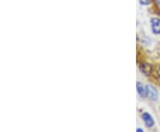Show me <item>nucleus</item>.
Returning a JSON list of instances; mask_svg holds the SVG:
<instances>
[{
    "instance_id": "f257e3e1",
    "label": "nucleus",
    "mask_w": 160,
    "mask_h": 132,
    "mask_svg": "<svg viewBox=\"0 0 160 132\" xmlns=\"http://www.w3.org/2000/svg\"><path fill=\"white\" fill-rule=\"evenodd\" d=\"M150 23H151V29H152L153 33L156 35L160 34V19L151 18Z\"/></svg>"
},
{
    "instance_id": "f03ea898",
    "label": "nucleus",
    "mask_w": 160,
    "mask_h": 132,
    "mask_svg": "<svg viewBox=\"0 0 160 132\" xmlns=\"http://www.w3.org/2000/svg\"><path fill=\"white\" fill-rule=\"evenodd\" d=\"M146 87H147V97L152 101L157 100L158 99V91H157V89L155 88L154 87L150 86V85L146 86Z\"/></svg>"
},
{
    "instance_id": "7ed1b4c3",
    "label": "nucleus",
    "mask_w": 160,
    "mask_h": 132,
    "mask_svg": "<svg viewBox=\"0 0 160 132\" xmlns=\"http://www.w3.org/2000/svg\"><path fill=\"white\" fill-rule=\"evenodd\" d=\"M142 120L145 123L146 127L148 128H151L154 126V120L152 118V116L149 114V113H144L142 114Z\"/></svg>"
},
{
    "instance_id": "20e7f679",
    "label": "nucleus",
    "mask_w": 160,
    "mask_h": 132,
    "mask_svg": "<svg viewBox=\"0 0 160 132\" xmlns=\"http://www.w3.org/2000/svg\"><path fill=\"white\" fill-rule=\"evenodd\" d=\"M137 92L141 97H146L147 96V87H144L141 82H137Z\"/></svg>"
},
{
    "instance_id": "39448f33",
    "label": "nucleus",
    "mask_w": 160,
    "mask_h": 132,
    "mask_svg": "<svg viewBox=\"0 0 160 132\" xmlns=\"http://www.w3.org/2000/svg\"><path fill=\"white\" fill-rule=\"evenodd\" d=\"M140 3L142 5V6H148L149 5V0H139Z\"/></svg>"
},
{
    "instance_id": "423d86ee",
    "label": "nucleus",
    "mask_w": 160,
    "mask_h": 132,
    "mask_svg": "<svg viewBox=\"0 0 160 132\" xmlns=\"http://www.w3.org/2000/svg\"><path fill=\"white\" fill-rule=\"evenodd\" d=\"M137 131H139V132H142V129H137Z\"/></svg>"
},
{
    "instance_id": "0eeeda50",
    "label": "nucleus",
    "mask_w": 160,
    "mask_h": 132,
    "mask_svg": "<svg viewBox=\"0 0 160 132\" xmlns=\"http://www.w3.org/2000/svg\"><path fill=\"white\" fill-rule=\"evenodd\" d=\"M158 74H159V76H160V68H159V70H158Z\"/></svg>"
},
{
    "instance_id": "6e6552de",
    "label": "nucleus",
    "mask_w": 160,
    "mask_h": 132,
    "mask_svg": "<svg viewBox=\"0 0 160 132\" xmlns=\"http://www.w3.org/2000/svg\"><path fill=\"white\" fill-rule=\"evenodd\" d=\"M158 2H159V4H160V0H158Z\"/></svg>"
}]
</instances>
